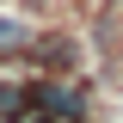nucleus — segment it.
I'll list each match as a JSON object with an SVG mask.
<instances>
[{"label": "nucleus", "instance_id": "f257e3e1", "mask_svg": "<svg viewBox=\"0 0 123 123\" xmlns=\"http://www.w3.org/2000/svg\"><path fill=\"white\" fill-rule=\"evenodd\" d=\"M31 105L49 111V117H80V111H86V92H80L74 80H37V86H31Z\"/></svg>", "mask_w": 123, "mask_h": 123}, {"label": "nucleus", "instance_id": "f03ea898", "mask_svg": "<svg viewBox=\"0 0 123 123\" xmlns=\"http://www.w3.org/2000/svg\"><path fill=\"white\" fill-rule=\"evenodd\" d=\"M31 43H37V37H31L18 18H0V55H25Z\"/></svg>", "mask_w": 123, "mask_h": 123}, {"label": "nucleus", "instance_id": "7ed1b4c3", "mask_svg": "<svg viewBox=\"0 0 123 123\" xmlns=\"http://www.w3.org/2000/svg\"><path fill=\"white\" fill-rule=\"evenodd\" d=\"M25 105H31L25 86H0V111H18V117H25Z\"/></svg>", "mask_w": 123, "mask_h": 123}, {"label": "nucleus", "instance_id": "20e7f679", "mask_svg": "<svg viewBox=\"0 0 123 123\" xmlns=\"http://www.w3.org/2000/svg\"><path fill=\"white\" fill-rule=\"evenodd\" d=\"M18 123H62V117H49V111H37V105H31V117H18Z\"/></svg>", "mask_w": 123, "mask_h": 123}]
</instances>
